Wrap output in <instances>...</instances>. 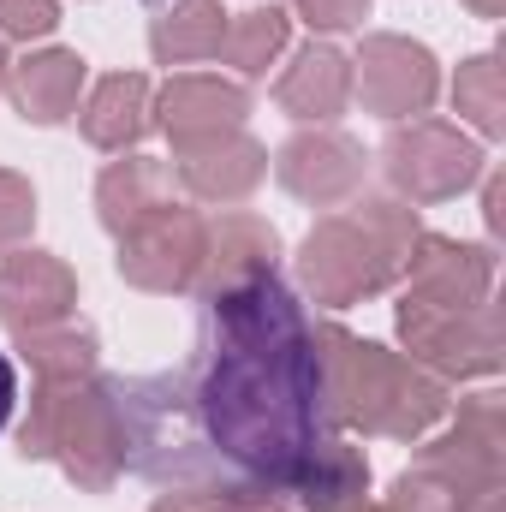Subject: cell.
Wrapping results in <instances>:
<instances>
[{"label": "cell", "mask_w": 506, "mask_h": 512, "mask_svg": "<svg viewBox=\"0 0 506 512\" xmlns=\"http://www.w3.org/2000/svg\"><path fill=\"white\" fill-rule=\"evenodd\" d=\"M209 304V346L191 364L185 393L209 453L233 483H298L304 459L328 441V382L304 304L280 274L227 286Z\"/></svg>", "instance_id": "obj_1"}, {"label": "cell", "mask_w": 506, "mask_h": 512, "mask_svg": "<svg viewBox=\"0 0 506 512\" xmlns=\"http://www.w3.org/2000/svg\"><path fill=\"white\" fill-rule=\"evenodd\" d=\"M316 352H322V382H328V417L364 435L387 441H423L447 411V382L417 370L405 352H387L376 340H358L340 322H310Z\"/></svg>", "instance_id": "obj_2"}, {"label": "cell", "mask_w": 506, "mask_h": 512, "mask_svg": "<svg viewBox=\"0 0 506 512\" xmlns=\"http://www.w3.org/2000/svg\"><path fill=\"white\" fill-rule=\"evenodd\" d=\"M417 209L405 197H352L340 215H322L298 245V280L316 304L346 310L387 292L405 274L417 239Z\"/></svg>", "instance_id": "obj_3"}, {"label": "cell", "mask_w": 506, "mask_h": 512, "mask_svg": "<svg viewBox=\"0 0 506 512\" xmlns=\"http://www.w3.org/2000/svg\"><path fill=\"white\" fill-rule=\"evenodd\" d=\"M18 459H54L84 495H108L126 471V417L114 382H36L18 423Z\"/></svg>", "instance_id": "obj_4"}, {"label": "cell", "mask_w": 506, "mask_h": 512, "mask_svg": "<svg viewBox=\"0 0 506 512\" xmlns=\"http://www.w3.org/2000/svg\"><path fill=\"white\" fill-rule=\"evenodd\" d=\"M399 340L417 370L435 382H477L501 370V310L483 304H429V298H399L393 310Z\"/></svg>", "instance_id": "obj_5"}, {"label": "cell", "mask_w": 506, "mask_h": 512, "mask_svg": "<svg viewBox=\"0 0 506 512\" xmlns=\"http://www.w3.org/2000/svg\"><path fill=\"white\" fill-rule=\"evenodd\" d=\"M381 173L405 203H447L483 179V143L447 120H399L381 143Z\"/></svg>", "instance_id": "obj_6"}, {"label": "cell", "mask_w": 506, "mask_h": 512, "mask_svg": "<svg viewBox=\"0 0 506 512\" xmlns=\"http://www.w3.org/2000/svg\"><path fill=\"white\" fill-rule=\"evenodd\" d=\"M203 251H209V221L191 203H167L149 221H137L131 233H120V274L137 292H191L203 274Z\"/></svg>", "instance_id": "obj_7"}, {"label": "cell", "mask_w": 506, "mask_h": 512, "mask_svg": "<svg viewBox=\"0 0 506 512\" xmlns=\"http://www.w3.org/2000/svg\"><path fill=\"white\" fill-rule=\"evenodd\" d=\"M352 90L364 96V108L381 120H423L441 96V66L423 42L411 36H393L376 30L358 42V60H352Z\"/></svg>", "instance_id": "obj_8"}, {"label": "cell", "mask_w": 506, "mask_h": 512, "mask_svg": "<svg viewBox=\"0 0 506 512\" xmlns=\"http://www.w3.org/2000/svg\"><path fill=\"white\" fill-rule=\"evenodd\" d=\"M364 173H370L364 143L346 137V131H334V126H304L298 137H286L280 155H274V179H280L298 203H310V209H340V203H352V197L364 191Z\"/></svg>", "instance_id": "obj_9"}, {"label": "cell", "mask_w": 506, "mask_h": 512, "mask_svg": "<svg viewBox=\"0 0 506 512\" xmlns=\"http://www.w3.org/2000/svg\"><path fill=\"white\" fill-rule=\"evenodd\" d=\"M173 173L197 203H245L256 185L268 179V149L256 143L245 126L203 131V137H179L173 143Z\"/></svg>", "instance_id": "obj_10"}, {"label": "cell", "mask_w": 506, "mask_h": 512, "mask_svg": "<svg viewBox=\"0 0 506 512\" xmlns=\"http://www.w3.org/2000/svg\"><path fill=\"white\" fill-rule=\"evenodd\" d=\"M399 280L411 298H429V304H483L495 286V251L447 233H417Z\"/></svg>", "instance_id": "obj_11"}, {"label": "cell", "mask_w": 506, "mask_h": 512, "mask_svg": "<svg viewBox=\"0 0 506 512\" xmlns=\"http://www.w3.org/2000/svg\"><path fill=\"white\" fill-rule=\"evenodd\" d=\"M78 304V274L48 251H6L0 256V328L24 334L42 322H66Z\"/></svg>", "instance_id": "obj_12"}, {"label": "cell", "mask_w": 506, "mask_h": 512, "mask_svg": "<svg viewBox=\"0 0 506 512\" xmlns=\"http://www.w3.org/2000/svg\"><path fill=\"white\" fill-rule=\"evenodd\" d=\"M256 274H280V233L262 215L227 209L221 221H209V251H203V274H197L191 292L215 298V292L245 286Z\"/></svg>", "instance_id": "obj_13"}, {"label": "cell", "mask_w": 506, "mask_h": 512, "mask_svg": "<svg viewBox=\"0 0 506 512\" xmlns=\"http://www.w3.org/2000/svg\"><path fill=\"white\" fill-rule=\"evenodd\" d=\"M274 102L298 120V126H328L346 114L352 102V54H340L334 42H304L292 54V66L274 84Z\"/></svg>", "instance_id": "obj_14"}, {"label": "cell", "mask_w": 506, "mask_h": 512, "mask_svg": "<svg viewBox=\"0 0 506 512\" xmlns=\"http://www.w3.org/2000/svg\"><path fill=\"white\" fill-rule=\"evenodd\" d=\"M84 78H90V66H84L78 48H36L6 72V90H12V108L30 126H60V120L78 114Z\"/></svg>", "instance_id": "obj_15"}, {"label": "cell", "mask_w": 506, "mask_h": 512, "mask_svg": "<svg viewBox=\"0 0 506 512\" xmlns=\"http://www.w3.org/2000/svg\"><path fill=\"white\" fill-rule=\"evenodd\" d=\"M245 114H251L245 84L203 78V72H179V78H167V90H161V102H155V126L167 131L173 143H179V137H203V131L245 126Z\"/></svg>", "instance_id": "obj_16"}, {"label": "cell", "mask_w": 506, "mask_h": 512, "mask_svg": "<svg viewBox=\"0 0 506 512\" xmlns=\"http://www.w3.org/2000/svg\"><path fill=\"white\" fill-rule=\"evenodd\" d=\"M84 137L108 155H131L143 143V131L155 126V96H149V78L143 72H114L90 90L84 114H78Z\"/></svg>", "instance_id": "obj_17"}, {"label": "cell", "mask_w": 506, "mask_h": 512, "mask_svg": "<svg viewBox=\"0 0 506 512\" xmlns=\"http://www.w3.org/2000/svg\"><path fill=\"white\" fill-rule=\"evenodd\" d=\"M167 203H179V197H173L167 161L126 155V161H108L102 179H96V215H102V227H108L114 239L131 233L137 221H149L155 209H167Z\"/></svg>", "instance_id": "obj_18"}, {"label": "cell", "mask_w": 506, "mask_h": 512, "mask_svg": "<svg viewBox=\"0 0 506 512\" xmlns=\"http://www.w3.org/2000/svg\"><path fill=\"white\" fill-rule=\"evenodd\" d=\"M12 352L36 370V382H84V376H96V364H102L96 328H90V322H72V316L12 334Z\"/></svg>", "instance_id": "obj_19"}, {"label": "cell", "mask_w": 506, "mask_h": 512, "mask_svg": "<svg viewBox=\"0 0 506 512\" xmlns=\"http://www.w3.org/2000/svg\"><path fill=\"white\" fill-rule=\"evenodd\" d=\"M292 495H298V507H304V512L352 507V501H364V495H370V459H364L352 441L328 435V441L304 459V471H298Z\"/></svg>", "instance_id": "obj_20"}, {"label": "cell", "mask_w": 506, "mask_h": 512, "mask_svg": "<svg viewBox=\"0 0 506 512\" xmlns=\"http://www.w3.org/2000/svg\"><path fill=\"white\" fill-rule=\"evenodd\" d=\"M221 36H227L221 0H167L149 30V54L155 66H191V60H215Z\"/></svg>", "instance_id": "obj_21"}, {"label": "cell", "mask_w": 506, "mask_h": 512, "mask_svg": "<svg viewBox=\"0 0 506 512\" xmlns=\"http://www.w3.org/2000/svg\"><path fill=\"white\" fill-rule=\"evenodd\" d=\"M286 36H292V18L280 6H251L239 18H227V36H221V54L239 78H268V66L286 54Z\"/></svg>", "instance_id": "obj_22"}, {"label": "cell", "mask_w": 506, "mask_h": 512, "mask_svg": "<svg viewBox=\"0 0 506 512\" xmlns=\"http://www.w3.org/2000/svg\"><path fill=\"white\" fill-rule=\"evenodd\" d=\"M453 108L483 131V137H501L506 131V102H501V54H477L459 66L453 78Z\"/></svg>", "instance_id": "obj_23"}, {"label": "cell", "mask_w": 506, "mask_h": 512, "mask_svg": "<svg viewBox=\"0 0 506 512\" xmlns=\"http://www.w3.org/2000/svg\"><path fill=\"white\" fill-rule=\"evenodd\" d=\"M387 512H501V501H471L459 489H447L441 477L429 471H399L393 477V495H387Z\"/></svg>", "instance_id": "obj_24"}, {"label": "cell", "mask_w": 506, "mask_h": 512, "mask_svg": "<svg viewBox=\"0 0 506 512\" xmlns=\"http://www.w3.org/2000/svg\"><path fill=\"white\" fill-rule=\"evenodd\" d=\"M36 233V191L24 173L0 167V256L24 251V239Z\"/></svg>", "instance_id": "obj_25"}, {"label": "cell", "mask_w": 506, "mask_h": 512, "mask_svg": "<svg viewBox=\"0 0 506 512\" xmlns=\"http://www.w3.org/2000/svg\"><path fill=\"white\" fill-rule=\"evenodd\" d=\"M60 24V0H0V36L42 42Z\"/></svg>", "instance_id": "obj_26"}, {"label": "cell", "mask_w": 506, "mask_h": 512, "mask_svg": "<svg viewBox=\"0 0 506 512\" xmlns=\"http://www.w3.org/2000/svg\"><path fill=\"white\" fill-rule=\"evenodd\" d=\"M310 30H322V36H334V30H358L364 18H370V0H286Z\"/></svg>", "instance_id": "obj_27"}, {"label": "cell", "mask_w": 506, "mask_h": 512, "mask_svg": "<svg viewBox=\"0 0 506 512\" xmlns=\"http://www.w3.org/2000/svg\"><path fill=\"white\" fill-rule=\"evenodd\" d=\"M221 512H298L286 501V489H268V483H227L221 489Z\"/></svg>", "instance_id": "obj_28"}, {"label": "cell", "mask_w": 506, "mask_h": 512, "mask_svg": "<svg viewBox=\"0 0 506 512\" xmlns=\"http://www.w3.org/2000/svg\"><path fill=\"white\" fill-rule=\"evenodd\" d=\"M149 512H221V495H209V489H173Z\"/></svg>", "instance_id": "obj_29"}, {"label": "cell", "mask_w": 506, "mask_h": 512, "mask_svg": "<svg viewBox=\"0 0 506 512\" xmlns=\"http://www.w3.org/2000/svg\"><path fill=\"white\" fill-rule=\"evenodd\" d=\"M12 405H18V370H12V358L0 352V429H6V417H12Z\"/></svg>", "instance_id": "obj_30"}, {"label": "cell", "mask_w": 506, "mask_h": 512, "mask_svg": "<svg viewBox=\"0 0 506 512\" xmlns=\"http://www.w3.org/2000/svg\"><path fill=\"white\" fill-rule=\"evenodd\" d=\"M483 221L501 227V179H489V191H483Z\"/></svg>", "instance_id": "obj_31"}, {"label": "cell", "mask_w": 506, "mask_h": 512, "mask_svg": "<svg viewBox=\"0 0 506 512\" xmlns=\"http://www.w3.org/2000/svg\"><path fill=\"white\" fill-rule=\"evenodd\" d=\"M465 6H471L477 18H501V12H506V0H465Z\"/></svg>", "instance_id": "obj_32"}, {"label": "cell", "mask_w": 506, "mask_h": 512, "mask_svg": "<svg viewBox=\"0 0 506 512\" xmlns=\"http://www.w3.org/2000/svg\"><path fill=\"white\" fill-rule=\"evenodd\" d=\"M6 72H12V60H6V42H0V90H6Z\"/></svg>", "instance_id": "obj_33"}, {"label": "cell", "mask_w": 506, "mask_h": 512, "mask_svg": "<svg viewBox=\"0 0 506 512\" xmlns=\"http://www.w3.org/2000/svg\"><path fill=\"white\" fill-rule=\"evenodd\" d=\"M340 512H387V507H370V501H352V507H340Z\"/></svg>", "instance_id": "obj_34"}]
</instances>
